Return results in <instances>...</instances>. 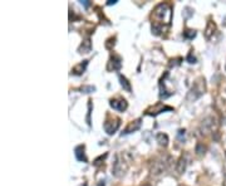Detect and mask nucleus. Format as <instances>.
<instances>
[{
    "label": "nucleus",
    "instance_id": "1",
    "mask_svg": "<svg viewBox=\"0 0 226 186\" xmlns=\"http://www.w3.org/2000/svg\"><path fill=\"white\" fill-rule=\"evenodd\" d=\"M172 18V9L167 3H161L153 9L152 13V33L161 34L165 25H170Z\"/></svg>",
    "mask_w": 226,
    "mask_h": 186
},
{
    "label": "nucleus",
    "instance_id": "2",
    "mask_svg": "<svg viewBox=\"0 0 226 186\" xmlns=\"http://www.w3.org/2000/svg\"><path fill=\"white\" fill-rule=\"evenodd\" d=\"M203 82H205L203 79L200 78L198 81L193 84L192 89H191L190 93H188V96H187V98L190 99V101H195L196 98H198L203 93V91H205V83Z\"/></svg>",
    "mask_w": 226,
    "mask_h": 186
},
{
    "label": "nucleus",
    "instance_id": "3",
    "mask_svg": "<svg viewBox=\"0 0 226 186\" xmlns=\"http://www.w3.org/2000/svg\"><path fill=\"white\" fill-rule=\"evenodd\" d=\"M121 126V120L118 117H108L104 122V131L107 132L108 135H113L116 131L118 130V127Z\"/></svg>",
    "mask_w": 226,
    "mask_h": 186
},
{
    "label": "nucleus",
    "instance_id": "4",
    "mask_svg": "<svg viewBox=\"0 0 226 186\" xmlns=\"http://www.w3.org/2000/svg\"><path fill=\"white\" fill-rule=\"evenodd\" d=\"M165 111H173V108L170 107V106L164 104L162 102H158V103H156L155 106L150 107L148 109H146L145 113L148 115V116H157V115H160L162 112H165Z\"/></svg>",
    "mask_w": 226,
    "mask_h": 186
},
{
    "label": "nucleus",
    "instance_id": "5",
    "mask_svg": "<svg viewBox=\"0 0 226 186\" xmlns=\"http://www.w3.org/2000/svg\"><path fill=\"white\" fill-rule=\"evenodd\" d=\"M121 67H122V58L117 54L111 55L108 66H107V69L108 71H118V69H121Z\"/></svg>",
    "mask_w": 226,
    "mask_h": 186
},
{
    "label": "nucleus",
    "instance_id": "6",
    "mask_svg": "<svg viewBox=\"0 0 226 186\" xmlns=\"http://www.w3.org/2000/svg\"><path fill=\"white\" fill-rule=\"evenodd\" d=\"M109 104H111V107H112L113 109H117V111H126V109H127V107H128L127 101L123 99V98H114V99H111Z\"/></svg>",
    "mask_w": 226,
    "mask_h": 186
},
{
    "label": "nucleus",
    "instance_id": "7",
    "mask_svg": "<svg viewBox=\"0 0 226 186\" xmlns=\"http://www.w3.org/2000/svg\"><path fill=\"white\" fill-rule=\"evenodd\" d=\"M141 123H142V121H141L140 118L136 120V121H132L127 127H126V130L123 131L122 135H128V133H132V132H136L137 130H140Z\"/></svg>",
    "mask_w": 226,
    "mask_h": 186
},
{
    "label": "nucleus",
    "instance_id": "8",
    "mask_svg": "<svg viewBox=\"0 0 226 186\" xmlns=\"http://www.w3.org/2000/svg\"><path fill=\"white\" fill-rule=\"evenodd\" d=\"M187 166V156L186 155H182L180 157V160H178L177 162V166H176V171L178 174H182L183 171H185V168Z\"/></svg>",
    "mask_w": 226,
    "mask_h": 186
},
{
    "label": "nucleus",
    "instance_id": "9",
    "mask_svg": "<svg viewBox=\"0 0 226 186\" xmlns=\"http://www.w3.org/2000/svg\"><path fill=\"white\" fill-rule=\"evenodd\" d=\"M87 64H88V61H83L82 63H79V64H77L76 67H73L72 73H73V74H77V76H81V74L86 71Z\"/></svg>",
    "mask_w": 226,
    "mask_h": 186
},
{
    "label": "nucleus",
    "instance_id": "10",
    "mask_svg": "<svg viewBox=\"0 0 226 186\" xmlns=\"http://www.w3.org/2000/svg\"><path fill=\"white\" fill-rule=\"evenodd\" d=\"M76 157H77V160H79V161H83V162L87 161V157L84 155V146L83 145L76 147Z\"/></svg>",
    "mask_w": 226,
    "mask_h": 186
},
{
    "label": "nucleus",
    "instance_id": "11",
    "mask_svg": "<svg viewBox=\"0 0 226 186\" xmlns=\"http://www.w3.org/2000/svg\"><path fill=\"white\" fill-rule=\"evenodd\" d=\"M215 29H216V25H215L214 22H209L207 23V26H206V30H205V36L207 39L211 38V35L215 33Z\"/></svg>",
    "mask_w": 226,
    "mask_h": 186
},
{
    "label": "nucleus",
    "instance_id": "12",
    "mask_svg": "<svg viewBox=\"0 0 226 186\" xmlns=\"http://www.w3.org/2000/svg\"><path fill=\"white\" fill-rule=\"evenodd\" d=\"M91 48H92L91 40L87 39V40H84L81 44V47H79V49H78V50H79V53H88V52H91Z\"/></svg>",
    "mask_w": 226,
    "mask_h": 186
},
{
    "label": "nucleus",
    "instance_id": "13",
    "mask_svg": "<svg viewBox=\"0 0 226 186\" xmlns=\"http://www.w3.org/2000/svg\"><path fill=\"white\" fill-rule=\"evenodd\" d=\"M156 139H157V142H158L161 146L166 147L167 145H169V136H167L166 133H158Z\"/></svg>",
    "mask_w": 226,
    "mask_h": 186
},
{
    "label": "nucleus",
    "instance_id": "14",
    "mask_svg": "<svg viewBox=\"0 0 226 186\" xmlns=\"http://www.w3.org/2000/svg\"><path fill=\"white\" fill-rule=\"evenodd\" d=\"M119 81H121V86L123 87L124 91H127V92L132 91V88H131V84H129V82L127 81V78H126V77L119 76Z\"/></svg>",
    "mask_w": 226,
    "mask_h": 186
},
{
    "label": "nucleus",
    "instance_id": "15",
    "mask_svg": "<svg viewBox=\"0 0 226 186\" xmlns=\"http://www.w3.org/2000/svg\"><path fill=\"white\" fill-rule=\"evenodd\" d=\"M183 36H185L186 39H193L196 36V31L192 30V29H187L185 33H183Z\"/></svg>",
    "mask_w": 226,
    "mask_h": 186
},
{
    "label": "nucleus",
    "instance_id": "16",
    "mask_svg": "<svg viewBox=\"0 0 226 186\" xmlns=\"http://www.w3.org/2000/svg\"><path fill=\"white\" fill-rule=\"evenodd\" d=\"M81 89H82L83 92H86V93H91V92H94V91H96V88H94L93 86H83Z\"/></svg>",
    "mask_w": 226,
    "mask_h": 186
},
{
    "label": "nucleus",
    "instance_id": "17",
    "mask_svg": "<svg viewBox=\"0 0 226 186\" xmlns=\"http://www.w3.org/2000/svg\"><path fill=\"white\" fill-rule=\"evenodd\" d=\"M114 40H116V38H109L106 42V48H108V49H112V48L114 47Z\"/></svg>",
    "mask_w": 226,
    "mask_h": 186
},
{
    "label": "nucleus",
    "instance_id": "18",
    "mask_svg": "<svg viewBox=\"0 0 226 186\" xmlns=\"http://www.w3.org/2000/svg\"><path fill=\"white\" fill-rule=\"evenodd\" d=\"M187 62H188V63H196V58L192 55V53H190V54H188V57H187Z\"/></svg>",
    "mask_w": 226,
    "mask_h": 186
},
{
    "label": "nucleus",
    "instance_id": "19",
    "mask_svg": "<svg viewBox=\"0 0 226 186\" xmlns=\"http://www.w3.org/2000/svg\"><path fill=\"white\" fill-rule=\"evenodd\" d=\"M203 151H205V147H202L201 143H198L197 147H196V152H197V153H202Z\"/></svg>",
    "mask_w": 226,
    "mask_h": 186
},
{
    "label": "nucleus",
    "instance_id": "20",
    "mask_svg": "<svg viewBox=\"0 0 226 186\" xmlns=\"http://www.w3.org/2000/svg\"><path fill=\"white\" fill-rule=\"evenodd\" d=\"M185 130H178V133H177V136H178V139L180 140H182V137H185Z\"/></svg>",
    "mask_w": 226,
    "mask_h": 186
},
{
    "label": "nucleus",
    "instance_id": "21",
    "mask_svg": "<svg viewBox=\"0 0 226 186\" xmlns=\"http://www.w3.org/2000/svg\"><path fill=\"white\" fill-rule=\"evenodd\" d=\"M117 1H116V0H109V1L107 3V5H113V4H116Z\"/></svg>",
    "mask_w": 226,
    "mask_h": 186
},
{
    "label": "nucleus",
    "instance_id": "22",
    "mask_svg": "<svg viewBox=\"0 0 226 186\" xmlns=\"http://www.w3.org/2000/svg\"><path fill=\"white\" fill-rule=\"evenodd\" d=\"M82 4L84 5V7H88V5H89V3H88V1H82Z\"/></svg>",
    "mask_w": 226,
    "mask_h": 186
},
{
    "label": "nucleus",
    "instance_id": "23",
    "mask_svg": "<svg viewBox=\"0 0 226 186\" xmlns=\"http://www.w3.org/2000/svg\"><path fill=\"white\" fill-rule=\"evenodd\" d=\"M146 186H148V185H146Z\"/></svg>",
    "mask_w": 226,
    "mask_h": 186
},
{
    "label": "nucleus",
    "instance_id": "24",
    "mask_svg": "<svg viewBox=\"0 0 226 186\" xmlns=\"http://www.w3.org/2000/svg\"><path fill=\"white\" fill-rule=\"evenodd\" d=\"M181 186H183V185H181Z\"/></svg>",
    "mask_w": 226,
    "mask_h": 186
},
{
    "label": "nucleus",
    "instance_id": "25",
    "mask_svg": "<svg viewBox=\"0 0 226 186\" xmlns=\"http://www.w3.org/2000/svg\"><path fill=\"white\" fill-rule=\"evenodd\" d=\"M225 68H226V67H225Z\"/></svg>",
    "mask_w": 226,
    "mask_h": 186
}]
</instances>
